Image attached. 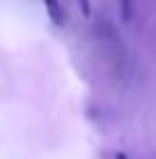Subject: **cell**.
Here are the masks:
<instances>
[{
    "instance_id": "cell-1",
    "label": "cell",
    "mask_w": 156,
    "mask_h": 159,
    "mask_svg": "<svg viewBox=\"0 0 156 159\" xmlns=\"http://www.w3.org/2000/svg\"><path fill=\"white\" fill-rule=\"evenodd\" d=\"M44 2H46V7H48V14H51L53 23H55V25H62L64 16H62V9H60V5H57V0H44Z\"/></svg>"
},
{
    "instance_id": "cell-2",
    "label": "cell",
    "mask_w": 156,
    "mask_h": 159,
    "mask_svg": "<svg viewBox=\"0 0 156 159\" xmlns=\"http://www.w3.org/2000/svg\"><path fill=\"white\" fill-rule=\"evenodd\" d=\"M122 2V19L129 21L131 19V0H120Z\"/></svg>"
},
{
    "instance_id": "cell-3",
    "label": "cell",
    "mask_w": 156,
    "mask_h": 159,
    "mask_svg": "<svg viewBox=\"0 0 156 159\" xmlns=\"http://www.w3.org/2000/svg\"><path fill=\"white\" fill-rule=\"evenodd\" d=\"M80 9H83V16H90V12H92V7H90V0H78Z\"/></svg>"
},
{
    "instance_id": "cell-4",
    "label": "cell",
    "mask_w": 156,
    "mask_h": 159,
    "mask_svg": "<svg viewBox=\"0 0 156 159\" xmlns=\"http://www.w3.org/2000/svg\"><path fill=\"white\" fill-rule=\"evenodd\" d=\"M115 159H126V155H122V152H117V155H115Z\"/></svg>"
}]
</instances>
